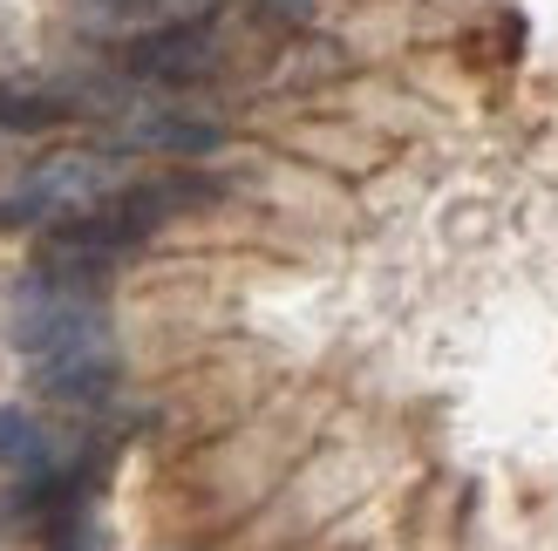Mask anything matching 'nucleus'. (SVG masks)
<instances>
[{
	"label": "nucleus",
	"mask_w": 558,
	"mask_h": 551,
	"mask_svg": "<svg viewBox=\"0 0 558 551\" xmlns=\"http://www.w3.org/2000/svg\"><path fill=\"white\" fill-rule=\"evenodd\" d=\"M8 341L41 362V354H69V347L109 341V320H102V307H96L89 280H75L69 266H48V272H35V280L14 293V307H8Z\"/></svg>",
	"instance_id": "f257e3e1"
},
{
	"label": "nucleus",
	"mask_w": 558,
	"mask_h": 551,
	"mask_svg": "<svg viewBox=\"0 0 558 551\" xmlns=\"http://www.w3.org/2000/svg\"><path fill=\"white\" fill-rule=\"evenodd\" d=\"M117 191V157L102 150H54L48 163L21 177V191L0 205V225H62V218L96 211Z\"/></svg>",
	"instance_id": "f03ea898"
},
{
	"label": "nucleus",
	"mask_w": 558,
	"mask_h": 551,
	"mask_svg": "<svg viewBox=\"0 0 558 551\" xmlns=\"http://www.w3.org/2000/svg\"><path fill=\"white\" fill-rule=\"evenodd\" d=\"M211 62H218V48H211V35L198 21L157 27V35H144L130 48V69L150 75V82H198V75H211Z\"/></svg>",
	"instance_id": "7ed1b4c3"
},
{
	"label": "nucleus",
	"mask_w": 558,
	"mask_h": 551,
	"mask_svg": "<svg viewBox=\"0 0 558 551\" xmlns=\"http://www.w3.org/2000/svg\"><path fill=\"white\" fill-rule=\"evenodd\" d=\"M35 381H41V395H54V402H96L109 381H117V354H109V341L69 347V354H41Z\"/></svg>",
	"instance_id": "20e7f679"
},
{
	"label": "nucleus",
	"mask_w": 558,
	"mask_h": 551,
	"mask_svg": "<svg viewBox=\"0 0 558 551\" xmlns=\"http://www.w3.org/2000/svg\"><path fill=\"white\" fill-rule=\"evenodd\" d=\"M123 144L130 150L198 157V150H218V123H205V117H171V109H144V117H123Z\"/></svg>",
	"instance_id": "39448f33"
},
{
	"label": "nucleus",
	"mask_w": 558,
	"mask_h": 551,
	"mask_svg": "<svg viewBox=\"0 0 558 551\" xmlns=\"http://www.w3.org/2000/svg\"><path fill=\"white\" fill-rule=\"evenodd\" d=\"M75 117V96L54 82H0V130H54Z\"/></svg>",
	"instance_id": "423d86ee"
},
{
	"label": "nucleus",
	"mask_w": 558,
	"mask_h": 551,
	"mask_svg": "<svg viewBox=\"0 0 558 551\" xmlns=\"http://www.w3.org/2000/svg\"><path fill=\"white\" fill-rule=\"evenodd\" d=\"M0 463L21 477H41L48 470V436L35 416H21V408H0Z\"/></svg>",
	"instance_id": "0eeeda50"
},
{
	"label": "nucleus",
	"mask_w": 558,
	"mask_h": 551,
	"mask_svg": "<svg viewBox=\"0 0 558 551\" xmlns=\"http://www.w3.org/2000/svg\"><path fill=\"white\" fill-rule=\"evenodd\" d=\"M150 8L163 14V27H184V21H205L218 0H150Z\"/></svg>",
	"instance_id": "6e6552de"
}]
</instances>
